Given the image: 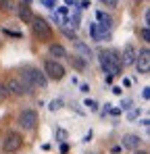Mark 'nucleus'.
<instances>
[{"mask_svg":"<svg viewBox=\"0 0 150 154\" xmlns=\"http://www.w3.org/2000/svg\"><path fill=\"white\" fill-rule=\"evenodd\" d=\"M67 11H69L67 6H61V8H58V15H67Z\"/></svg>","mask_w":150,"mask_h":154,"instance_id":"obj_31","label":"nucleus"},{"mask_svg":"<svg viewBox=\"0 0 150 154\" xmlns=\"http://www.w3.org/2000/svg\"><path fill=\"white\" fill-rule=\"evenodd\" d=\"M150 88H144V92H142V96H144V100H148L150 98V92H148Z\"/></svg>","mask_w":150,"mask_h":154,"instance_id":"obj_30","label":"nucleus"},{"mask_svg":"<svg viewBox=\"0 0 150 154\" xmlns=\"http://www.w3.org/2000/svg\"><path fill=\"white\" fill-rule=\"evenodd\" d=\"M140 35H142L144 42H150V31H148V27H146V25L142 27V33H140Z\"/></svg>","mask_w":150,"mask_h":154,"instance_id":"obj_23","label":"nucleus"},{"mask_svg":"<svg viewBox=\"0 0 150 154\" xmlns=\"http://www.w3.org/2000/svg\"><path fill=\"white\" fill-rule=\"evenodd\" d=\"M0 8L4 13H13L15 11V4H13V0H0Z\"/></svg>","mask_w":150,"mask_h":154,"instance_id":"obj_17","label":"nucleus"},{"mask_svg":"<svg viewBox=\"0 0 150 154\" xmlns=\"http://www.w3.org/2000/svg\"><path fill=\"white\" fill-rule=\"evenodd\" d=\"M44 73L48 79H54V81H61L63 77H65V67L58 63V60H54V58H48L46 63H44Z\"/></svg>","mask_w":150,"mask_h":154,"instance_id":"obj_3","label":"nucleus"},{"mask_svg":"<svg viewBox=\"0 0 150 154\" xmlns=\"http://www.w3.org/2000/svg\"><path fill=\"white\" fill-rule=\"evenodd\" d=\"M17 123H19V127H23V129H33L36 123H38V112L31 110V108H27V110H23V112L19 115Z\"/></svg>","mask_w":150,"mask_h":154,"instance_id":"obj_5","label":"nucleus"},{"mask_svg":"<svg viewBox=\"0 0 150 154\" xmlns=\"http://www.w3.org/2000/svg\"><path fill=\"white\" fill-rule=\"evenodd\" d=\"M138 2H144V0H138Z\"/></svg>","mask_w":150,"mask_h":154,"instance_id":"obj_38","label":"nucleus"},{"mask_svg":"<svg viewBox=\"0 0 150 154\" xmlns=\"http://www.w3.org/2000/svg\"><path fill=\"white\" fill-rule=\"evenodd\" d=\"M67 4H75V0H67Z\"/></svg>","mask_w":150,"mask_h":154,"instance_id":"obj_37","label":"nucleus"},{"mask_svg":"<svg viewBox=\"0 0 150 154\" xmlns=\"http://www.w3.org/2000/svg\"><path fill=\"white\" fill-rule=\"evenodd\" d=\"M90 35H92V40H94V42H102L108 33H106L98 23H90Z\"/></svg>","mask_w":150,"mask_h":154,"instance_id":"obj_11","label":"nucleus"},{"mask_svg":"<svg viewBox=\"0 0 150 154\" xmlns=\"http://www.w3.org/2000/svg\"><path fill=\"white\" fill-rule=\"evenodd\" d=\"M58 108H63V100H52L48 104V110H52V112H56Z\"/></svg>","mask_w":150,"mask_h":154,"instance_id":"obj_18","label":"nucleus"},{"mask_svg":"<svg viewBox=\"0 0 150 154\" xmlns=\"http://www.w3.org/2000/svg\"><path fill=\"white\" fill-rule=\"evenodd\" d=\"M140 144H142V137L138 135V133H125L123 140H121V148L123 150H138L140 148Z\"/></svg>","mask_w":150,"mask_h":154,"instance_id":"obj_8","label":"nucleus"},{"mask_svg":"<svg viewBox=\"0 0 150 154\" xmlns=\"http://www.w3.org/2000/svg\"><path fill=\"white\" fill-rule=\"evenodd\" d=\"M54 135H56L61 142H63V140H67V131H65V129H56V131H54Z\"/></svg>","mask_w":150,"mask_h":154,"instance_id":"obj_24","label":"nucleus"},{"mask_svg":"<svg viewBox=\"0 0 150 154\" xmlns=\"http://www.w3.org/2000/svg\"><path fill=\"white\" fill-rule=\"evenodd\" d=\"M86 106H88L92 112H96V110H98V102H96V100H90V98H88V100H86Z\"/></svg>","mask_w":150,"mask_h":154,"instance_id":"obj_20","label":"nucleus"},{"mask_svg":"<svg viewBox=\"0 0 150 154\" xmlns=\"http://www.w3.org/2000/svg\"><path fill=\"white\" fill-rule=\"evenodd\" d=\"M29 25H31L33 35H36L40 42H50V40H52V29H50V25H48L46 19H42V17H33Z\"/></svg>","mask_w":150,"mask_h":154,"instance_id":"obj_1","label":"nucleus"},{"mask_svg":"<svg viewBox=\"0 0 150 154\" xmlns=\"http://www.w3.org/2000/svg\"><path fill=\"white\" fill-rule=\"evenodd\" d=\"M27 2H29V0H27Z\"/></svg>","mask_w":150,"mask_h":154,"instance_id":"obj_39","label":"nucleus"},{"mask_svg":"<svg viewBox=\"0 0 150 154\" xmlns=\"http://www.w3.org/2000/svg\"><path fill=\"white\" fill-rule=\"evenodd\" d=\"M69 152V146H67V144H63V148H61V154H67Z\"/></svg>","mask_w":150,"mask_h":154,"instance_id":"obj_33","label":"nucleus"},{"mask_svg":"<svg viewBox=\"0 0 150 154\" xmlns=\"http://www.w3.org/2000/svg\"><path fill=\"white\" fill-rule=\"evenodd\" d=\"M48 54L54 56V60H61V58H67V50L61 46V44H50L48 48Z\"/></svg>","mask_w":150,"mask_h":154,"instance_id":"obj_14","label":"nucleus"},{"mask_svg":"<svg viewBox=\"0 0 150 154\" xmlns=\"http://www.w3.org/2000/svg\"><path fill=\"white\" fill-rule=\"evenodd\" d=\"M69 60H71V65H73L75 69H79V71H83V69H86V58H81L79 54H73V56H69Z\"/></svg>","mask_w":150,"mask_h":154,"instance_id":"obj_16","label":"nucleus"},{"mask_svg":"<svg viewBox=\"0 0 150 154\" xmlns=\"http://www.w3.org/2000/svg\"><path fill=\"white\" fill-rule=\"evenodd\" d=\"M8 96H11V94H8V90L4 88V83H0V102H2V100H6Z\"/></svg>","mask_w":150,"mask_h":154,"instance_id":"obj_21","label":"nucleus"},{"mask_svg":"<svg viewBox=\"0 0 150 154\" xmlns=\"http://www.w3.org/2000/svg\"><path fill=\"white\" fill-rule=\"evenodd\" d=\"M133 154H148L146 150H133Z\"/></svg>","mask_w":150,"mask_h":154,"instance_id":"obj_36","label":"nucleus"},{"mask_svg":"<svg viewBox=\"0 0 150 154\" xmlns=\"http://www.w3.org/2000/svg\"><path fill=\"white\" fill-rule=\"evenodd\" d=\"M138 117H140V108H136V110H131V112L127 115V119H129V121H133V119H138Z\"/></svg>","mask_w":150,"mask_h":154,"instance_id":"obj_26","label":"nucleus"},{"mask_svg":"<svg viewBox=\"0 0 150 154\" xmlns=\"http://www.w3.org/2000/svg\"><path fill=\"white\" fill-rule=\"evenodd\" d=\"M79 90H81L83 94H88V92H90V85H88V83H81V88H79Z\"/></svg>","mask_w":150,"mask_h":154,"instance_id":"obj_29","label":"nucleus"},{"mask_svg":"<svg viewBox=\"0 0 150 154\" xmlns=\"http://www.w3.org/2000/svg\"><path fill=\"white\" fill-rule=\"evenodd\" d=\"M4 88L8 90V94H13V96H23V94H27V90H25V85L19 81V77L13 75L6 79V83H4Z\"/></svg>","mask_w":150,"mask_h":154,"instance_id":"obj_6","label":"nucleus"},{"mask_svg":"<svg viewBox=\"0 0 150 154\" xmlns=\"http://www.w3.org/2000/svg\"><path fill=\"white\" fill-rule=\"evenodd\" d=\"M17 15H19V19H21L23 23H31V19H33V13H31V8H29L27 4H21V6L17 8Z\"/></svg>","mask_w":150,"mask_h":154,"instance_id":"obj_15","label":"nucleus"},{"mask_svg":"<svg viewBox=\"0 0 150 154\" xmlns=\"http://www.w3.org/2000/svg\"><path fill=\"white\" fill-rule=\"evenodd\" d=\"M29 75H31V81H33V88L36 90H46L48 88V77L44 71H40V69H29Z\"/></svg>","mask_w":150,"mask_h":154,"instance_id":"obj_7","label":"nucleus"},{"mask_svg":"<svg viewBox=\"0 0 150 154\" xmlns=\"http://www.w3.org/2000/svg\"><path fill=\"white\" fill-rule=\"evenodd\" d=\"M4 33H6V35H11V38H21V33H19V31H13V29H6V27H4Z\"/></svg>","mask_w":150,"mask_h":154,"instance_id":"obj_25","label":"nucleus"},{"mask_svg":"<svg viewBox=\"0 0 150 154\" xmlns=\"http://www.w3.org/2000/svg\"><path fill=\"white\" fill-rule=\"evenodd\" d=\"M21 146H23V135L17 133V131H8V133L4 135V142H2V148H0V150L11 154V152L21 150Z\"/></svg>","mask_w":150,"mask_h":154,"instance_id":"obj_2","label":"nucleus"},{"mask_svg":"<svg viewBox=\"0 0 150 154\" xmlns=\"http://www.w3.org/2000/svg\"><path fill=\"white\" fill-rule=\"evenodd\" d=\"M79 4H81V8H88V6H90V2H88V0H81Z\"/></svg>","mask_w":150,"mask_h":154,"instance_id":"obj_34","label":"nucleus"},{"mask_svg":"<svg viewBox=\"0 0 150 154\" xmlns=\"http://www.w3.org/2000/svg\"><path fill=\"white\" fill-rule=\"evenodd\" d=\"M44 2V6H48V8H54V0H42Z\"/></svg>","mask_w":150,"mask_h":154,"instance_id":"obj_28","label":"nucleus"},{"mask_svg":"<svg viewBox=\"0 0 150 154\" xmlns=\"http://www.w3.org/2000/svg\"><path fill=\"white\" fill-rule=\"evenodd\" d=\"M17 77H19V81H21V83L25 85L27 94H31V92L36 90V88H33V81H31V75H29V69H23V71H21V73H19Z\"/></svg>","mask_w":150,"mask_h":154,"instance_id":"obj_12","label":"nucleus"},{"mask_svg":"<svg viewBox=\"0 0 150 154\" xmlns=\"http://www.w3.org/2000/svg\"><path fill=\"white\" fill-rule=\"evenodd\" d=\"M121 106H123V108H129V106H131V102H129V100H123V104H121Z\"/></svg>","mask_w":150,"mask_h":154,"instance_id":"obj_35","label":"nucleus"},{"mask_svg":"<svg viewBox=\"0 0 150 154\" xmlns=\"http://www.w3.org/2000/svg\"><path fill=\"white\" fill-rule=\"evenodd\" d=\"M73 48L79 52V56H81V58H86V60H92V58H94V52L90 50V46H88L86 42H81L79 38L73 40Z\"/></svg>","mask_w":150,"mask_h":154,"instance_id":"obj_10","label":"nucleus"},{"mask_svg":"<svg viewBox=\"0 0 150 154\" xmlns=\"http://www.w3.org/2000/svg\"><path fill=\"white\" fill-rule=\"evenodd\" d=\"M136 69L140 75H148L150 73V50L148 48H142V50L136 54Z\"/></svg>","mask_w":150,"mask_h":154,"instance_id":"obj_4","label":"nucleus"},{"mask_svg":"<svg viewBox=\"0 0 150 154\" xmlns=\"http://www.w3.org/2000/svg\"><path fill=\"white\" fill-rule=\"evenodd\" d=\"M100 2L108 8H117V4H119V0H100Z\"/></svg>","mask_w":150,"mask_h":154,"instance_id":"obj_22","label":"nucleus"},{"mask_svg":"<svg viewBox=\"0 0 150 154\" xmlns=\"http://www.w3.org/2000/svg\"><path fill=\"white\" fill-rule=\"evenodd\" d=\"M136 54H138V50H136L133 44H125L123 52H121V63H123V67H129V65L136 63Z\"/></svg>","mask_w":150,"mask_h":154,"instance_id":"obj_9","label":"nucleus"},{"mask_svg":"<svg viewBox=\"0 0 150 154\" xmlns=\"http://www.w3.org/2000/svg\"><path fill=\"white\" fill-rule=\"evenodd\" d=\"M144 25H146V27L150 25V11H146V13H144Z\"/></svg>","mask_w":150,"mask_h":154,"instance_id":"obj_27","label":"nucleus"},{"mask_svg":"<svg viewBox=\"0 0 150 154\" xmlns=\"http://www.w3.org/2000/svg\"><path fill=\"white\" fill-rule=\"evenodd\" d=\"M113 94H117V96H121V88H119V85H115V88H113Z\"/></svg>","mask_w":150,"mask_h":154,"instance_id":"obj_32","label":"nucleus"},{"mask_svg":"<svg viewBox=\"0 0 150 154\" xmlns=\"http://www.w3.org/2000/svg\"><path fill=\"white\" fill-rule=\"evenodd\" d=\"M96 19H98V21H100L98 25L102 27L104 31H108V29L113 27V17H111V15H106L104 11H98V13H96Z\"/></svg>","mask_w":150,"mask_h":154,"instance_id":"obj_13","label":"nucleus"},{"mask_svg":"<svg viewBox=\"0 0 150 154\" xmlns=\"http://www.w3.org/2000/svg\"><path fill=\"white\" fill-rule=\"evenodd\" d=\"M63 35H65V38H69L71 42H73V40H77V33H75V31H71V29H67V27H63Z\"/></svg>","mask_w":150,"mask_h":154,"instance_id":"obj_19","label":"nucleus"}]
</instances>
